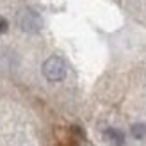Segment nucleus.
<instances>
[{
    "label": "nucleus",
    "mask_w": 146,
    "mask_h": 146,
    "mask_svg": "<svg viewBox=\"0 0 146 146\" xmlns=\"http://www.w3.org/2000/svg\"><path fill=\"white\" fill-rule=\"evenodd\" d=\"M18 25H20L21 31L36 34L43 29V18L38 11L31 9V7H23V9L18 13Z\"/></svg>",
    "instance_id": "f257e3e1"
},
{
    "label": "nucleus",
    "mask_w": 146,
    "mask_h": 146,
    "mask_svg": "<svg viewBox=\"0 0 146 146\" xmlns=\"http://www.w3.org/2000/svg\"><path fill=\"white\" fill-rule=\"evenodd\" d=\"M43 75L50 82H61V80L66 77V64L61 57H48V59L43 62Z\"/></svg>",
    "instance_id": "f03ea898"
},
{
    "label": "nucleus",
    "mask_w": 146,
    "mask_h": 146,
    "mask_svg": "<svg viewBox=\"0 0 146 146\" xmlns=\"http://www.w3.org/2000/svg\"><path fill=\"white\" fill-rule=\"evenodd\" d=\"M132 135L135 139H144L146 137V125L144 123H135V125H132Z\"/></svg>",
    "instance_id": "20e7f679"
},
{
    "label": "nucleus",
    "mask_w": 146,
    "mask_h": 146,
    "mask_svg": "<svg viewBox=\"0 0 146 146\" xmlns=\"http://www.w3.org/2000/svg\"><path fill=\"white\" fill-rule=\"evenodd\" d=\"M104 141L107 146H123L125 144V135L116 128H107L104 132Z\"/></svg>",
    "instance_id": "7ed1b4c3"
},
{
    "label": "nucleus",
    "mask_w": 146,
    "mask_h": 146,
    "mask_svg": "<svg viewBox=\"0 0 146 146\" xmlns=\"http://www.w3.org/2000/svg\"><path fill=\"white\" fill-rule=\"evenodd\" d=\"M7 27H9V25H7V20L0 16V34H4L7 31Z\"/></svg>",
    "instance_id": "39448f33"
}]
</instances>
